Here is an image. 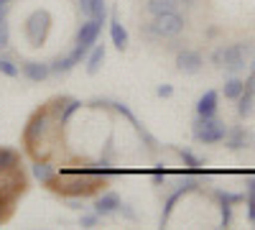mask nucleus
Returning <instances> with one entry per match:
<instances>
[{
  "label": "nucleus",
  "instance_id": "obj_1",
  "mask_svg": "<svg viewBox=\"0 0 255 230\" xmlns=\"http://www.w3.org/2000/svg\"><path fill=\"white\" fill-rule=\"evenodd\" d=\"M54 123H56V118H54V113H51L49 105L38 108V110L28 118L26 128H23V143L28 146V151H31V154L38 151L41 141L49 136V131H51V125H54Z\"/></svg>",
  "mask_w": 255,
  "mask_h": 230
},
{
  "label": "nucleus",
  "instance_id": "obj_2",
  "mask_svg": "<svg viewBox=\"0 0 255 230\" xmlns=\"http://www.w3.org/2000/svg\"><path fill=\"white\" fill-rule=\"evenodd\" d=\"M54 192L64 197H90L95 195L100 187H105V177H84V174H72L67 182H59L56 177L49 182Z\"/></svg>",
  "mask_w": 255,
  "mask_h": 230
},
{
  "label": "nucleus",
  "instance_id": "obj_3",
  "mask_svg": "<svg viewBox=\"0 0 255 230\" xmlns=\"http://www.w3.org/2000/svg\"><path fill=\"white\" fill-rule=\"evenodd\" d=\"M250 51V46H243V44H230V46H220L212 51V64L215 67H222L227 72H240L245 69V54Z\"/></svg>",
  "mask_w": 255,
  "mask_h": 230
},
{
  "label": "nucleus",
  "instance_id": "obj_4",
  "mask_svg": "<svg viewBox=\"0 0 255 230\" xmlns=\"http://www.w3.org/2000/svg\"><path fill=\"white\" fill-rule=\"evenodd\" d=\"M194 138L199 143H220L227 138V125L217 120V115L212 118H197L194 123Z\"/></svg>",
  "mask_w": 255,
  "mask_h": 230
},
{
  "label": "nucleus",
  "instance_id": "obj_5",
  "mask_svg": "<svg viewBox=\"0 0 255 230\" xmlns=\"http://www.w3.org/2000/svg\"><path fill=\"white\" fill-rule=\"evenodd\" d=\"M184 31V15L176 13H163L158 18H153V23L145 28L148 36H161V38H174Z\"/></svg>",
  "mask_w": 255,
  "mask_h": 230
},
{
  "label": "nucleus",
  "instance_id": "obj_6",
  "mask_svg": "<svg viewBox=\"0 0 255 230\" xmlns=\"http://www.w3.org/2000/svg\"><path fill=\"white\" fill-rule=\"evenodd\" d=\"M49 28H51V15H49L46 10H33V13L28 15V20H26V26H23L26 38L31 41L33 46H41V44H44Z\"/></svg>",
  "mask_w": 255,
  "mask_h": 230
},
{
  "label": "nucleus",
  "instance_id": "obj_7",
  "mask_svg": "<svg viewBox=\"0 0 255 230\" xmlns=\"http://www.w3.org/2000/svg\"><path fill=\"white\" fill-rule=\"evenodd\" d=\"M194 190H199V179H181V184L176 187V192L168 195V200H166V205H163V213H161V228H163L168 220H171V213H174L176 202H179L184 195L194 192Z\"/></svg>",
  "mask_w": 255,
  "mask_h": 230
},
{
  "label": "nucleus",
  "instance_id": "obj_8",
  "mask_svg": "<svg viewBox=\"0 0 255 230\" xmlns=\"http://www.w3.org/2000/svg\"><path fill=\"white\" fill-rule=\"evenodd\" d=\"M102 23H105L102 18H87V20H84V23L79 26V31H77V44L90 51V49L97 44V38H100Z\"/></svg>",
  "mask_w": 255,
  "mask_h": 230
},
{
  "label": "nucleus",
  "instance_id": "obj_9",
  "mask_svg": "<svg viewBox=\"0 0 255 230\" xmlns=\"http://www.w3.org/2000/svg\"><path fill=\"white\" fill-rule=\"evenodd\" d=\"M202 64H204V59H202L199 51L184 49V51L176 54V69H179L181 74H197V72L202 69Z\"/></svg>",
  "mask_w": 255,
  "mask_h": 230
},
{
  "label": "nucleus",
  "instance_id": "obj_10",
  "mask_svg": "<svg viewBox=\"0 0 255 230\" xmlns=\"http://www.w3.org/2000/svg\"><path fill=\"white\" fill-rule=\"evenodd\" d=\"M95 213L100 215V218H110V215H115L118 210H120V195H115V192H105V195H100L97 200H95Z\"/></svg>",
  "mask_w": 255,
  "mask_h": 230
},
{
  "label": "nucleus",
  "instance_id": "obj_11",
  "mask_svg": "<svg viewBox=\"0 0 255 230\" xmlns=\"http://www.w3.org/2000/svg\"><path fill=\"white\" fill-rule=\"evenodd\" d=\"M253 105H255V74L248 77L245 90H243V95L238 97V115H240V118H248V115L253 113Z\"/></svg>",
  "mask_w": 255,
  "mask_h": 230
},
{
  "label": "nucleus",
  "instance_id": "obj_12",
  "mask_svg": "<svg viewBox=\"0 0 255 230\" xmlns=\"http://www.w3.org/2000/svg\"><path fill=\"white\" fill-rule=\"evenodd\" d=\"M217 108H220V95L215 90H207L197 100V118H212V115H217Z\"/></svg>",
  "mask_w": 255,
  "mask_h": 230
},
{
  "label": "nucleus",
  "instance_id": "obj_13",
  "mask_svg": "<svg viewBox=\"0 0 255 230\" xmlns=\"http://www.w3.org/2000/svg\"><path fill=\"white\" fill-rule=\"evenodd\" d=\"M20 72H23V77L28 82H44L51 74V67L44 64V61H26V64L20 67Z\"/></svg>",
  "mask_w": 255,
  "mask_h": 230
},
{
  "label": "nucleus",
  "instance_id": "obj_14",
  "mask_svg": "<svg viewBox=\"0 0 255 230\" xmlns=\"http://www.w3.org/2000/svg\"><path fill=\"white\" fill-rule=\"evenodd\" d=\"M110 41H113V46L118 49V51H125L128 49V31H125V26L120 23V20L113 15V20H110Z\"/></svg>",
  "mask_w": 255,
  "mask_h": 230
},
{
  "label": "nucleus",
  "instance_id": "obj_15",
  "mask_svg": "<svg viewBox=\"0 0 255 230\" xmlns=\"http://www.w3.org/2000/svg\"><path fill=\"white\" fill-rule=\"evenodd\" d=\"M145 10H148V15H153V18H158L163 13H176L179 10V0H148Z\"/></svg>",
  "mask_w": 255,
  "mask_h": 230
},
{
  "label": "nucleus",
  "instance_id": "obj_16",
  "mask_svg": "<svg viewBox=\"0 0 255 230\" xmlns=\"http://www.w3.org/2000/svg\"><path fill=\"white\" fill-rule=\"evenodd\" d=\"M31 172H33V177H36V182H41V184H49L54 177H56V169L49 164V161H36L33 166H31Z\"/></svg>",
  "mask_w": 255,
  "mask_h": 230
},
{
  "label": "nucleus",
  "instance_id": "obj_17",
  "mask_svg": "<svg viewBox=\"0 0 255 230\" xmlns=\"http://www.w3.org/2000/svg\"><path fill=\"white\" fill-rule=\"evenodd\" d=\"M102 61H105V46L95 44L87 54V74H97L102 69Z\"/></svg>",
  "mask_w": 255,
  "mask_h": 230
},
{
  "label": "nucleus",
  "instance_id": "obj_18",
  "mask_svg": "<svg viewBox=\"0 0 255 230\" xmlns=\"http://www.w3.org/2000/svg\"><path fill=\"white\" fill-rule=\"evenodd\" d=\"M20 166V154L13 149H0V172H10Z\"/></svg>",
  "mask_w": 255,
  "mask_h": 230
},
{
  "label": "nucleus",
  "instance_id": "obj_19",
  "mask_svg": "<svg viewBox=\"0 0 255 230\" xmlns=\"http://www.w3.org/2000/svg\"><path fill=\"white\" fill-rule=\"evenodd\" d=\"M243 90H245V82L243 79H238V77H230L227 82H225V97L227 100H238L240 95H243Z\"/></svg>",
  "mask_w": 255,
  "mask_h": 230
},
{
  "label": "nucleus",
  "instance_id": "obj_20",
  "mask_svg": "<svg viewBox=\"0 0 255 230\" xmlns=\"http://www.w3.org/2000/svg\"><path fill=\"white\" fill-rule=\"evenodd\" d=\"M49 67H51V74H69V72H72L77 64H74V59L67 54V56H59V59H54Z\"/></svg>",
  "mask_w": 255,
  "mask_h": 230
},
{
  "label": "nucleus",
  "instance_id": "obj_21",
  "mask_svg": "<svg viewBox=\"0 0 255 230\" xmlns=\"http://www.w3.org/2000/svg\"><path fill=\"white\" fill-rule=\"evenodd\" d=\"M79 108H82V102L69 97V100H67V105H64V110H61V115H59V123H61V125H67V123H69V118H72Z\"/></svg>",
  "mask_w": 255,
  "mask_h": 230
},
{
  "label": "nucleus",
  "instance_id": "obj_22",
  "mask_svg": "<svg viewBox=\"0 0 255 230\" xmlns=\"http://www.w3.org/2000/svg\"><path fill=\"white\" fill-rule=\"evenodd\" d=\"M227 146L230 149H243L245 146V131L243 128H235V131H227Z\"/></svg>",
  "mask_w": 255,
  "mask_h": 230
},
{
  "label": "nucleus",
  "instance_id": "obj_23",
  "mask_svg": "<svg viewBox=\"0 0 255 230\" xmlns=\"http://www.w3.org/2000/svg\"><path fill=\"white\" fill-rule=\"evenodd\" d=\"M0 74H5V77H10V79H13V77H18V74H20V69H18V67L13 64L10 59L0 56Z\"/></svg>",
  "mask_w": 255,
  "mask_h": 230
},
{
  "label": "nucleus",
  "instance_id": "obj_24",
  "mask_svg": "<svg viewBox=\"0 0 255 230\" xmlns=\"http://www.w3.org/2000/svg\"><path fill=\"white\" fill-rule=\"evenodd\" d=\"M179 159H181V161L189 166V169H194V172H197L199 166H202V161H199L194 154H191V151H186V149H181V151H179Z\"/></svg>",
  "mask_w": 255,
  "mask_h": 230
},
{
  "label": "nucleus",
  "instance_id": "obj_25",
  "mask_svg": "<svg viewBox=\"0 0 255 230\" xmlns=\"http://www.w3.org/2000/svg\"><path fill=\"white\" fill-rule=\"evenodd\" d=\"M215 197H217L220 202H230V205H240V202H245V195H232V192H222V190H217Z\"/></svg>",
  "mask_w": 255,
  "mask_h": 230
},
{
  "label": "nucleus",
  "instance_id": "obj_26",
  "mask_svg": "<svg viewBox=\"0 0 255 230\" xmlns=\"http://www.w3.org/2000/svg\"><path fill=\"white\" fill-rule=\"evenodd\" d=\"M10 44V28H8V23H5V18L0 20V49H5Z\"/></svg>",
  "mask_w": 255,
  "mask_h": 230
},
{
  "label": "nucleus",
  "instance_id": "obj_27",
  "mask_svg": "<svg viewBox=\"0 0 255 230\" xmlns=\"http://www.w3.org/2000/svg\"><path fill=\"white\" fill-rule=\"evenodd\" d=\"M220 207H222V228H230V223H232V205L230 202H220Z\"/></svg>",
  "mask_w": 255,
  "mask_h": 230
},
{
  "label": "nucleus",
  "instance_id": "obj_28",
  "mask_svg": "<svg viewBox=\"0 0 255 230\" xmlns=\"http://www.w3.org/2000/svg\"><path fill=\"white\" fill-rule=\"evenodd\" d=\"M97 223H100V215H97V213H90V215H82V218H79V225H82V228H95Z\"/></svg>",
  "mask_w": 255,
  "mask_h": 230
},
{
  "label": "nucleus",
  "instance_id": "obj_29",
  "mask_svg": "<svg viewBox=\"0 0 255 230\" xmlns=\"http://www.w3.org/2000/svg\"><path fill=\"white\" fill-rule=\"evenodd\" d=\"M248 220L255 225V192H248Z\"/></svg>",
  "mask_w": 255,
  "mask_h": 230
},
{
  "label": "nucleus",
  "instance_id": "obj_30",
  "mask_svg": "<svg viewBox=\"0 0 255 230\" xmlns=\"http://www.w3.org/2000/svg\"><path fill=\"white\" fill-rule=\"evenodd\" d=\"M69 205V210H84V197H64Z\"/></svg>",
  "mask_w": 255,
  "mask_h": 230
},
{
  "label": "nucleus",
  "instance_id": "obj_31",
  "mask_svg": "<svg viewBox=\"0 0 255 230\" xmlns=\"http://www.w3.org/2000/svg\"><path fill=\"white\" fill-rule=\"evenodd\" d=\"M166 177H168V169H163V166H156V169H153V182L156 184H161Z\"/></svg>",
  "mask_w": 255,
  "mask_h": 230
},
{
  "label": "nucleus",
  "instance_id": "obj_32",
  "mask_svg": "<svg viewBox=\"0 0 255 230\" xmlns=\"http://www.w3.org/2000/svg\"><path fill=\"white\" fill-rule=\"evenodd\" d=\"M156 95H158V97H171V95H174V87H171V85H161V87L156 90Z\"/></svg>",
  "mask_w": 255,
  "mask_h": 230
},
{
  "label": "nucleus",
  "instance_id": "obj_33",
  "mask_svg": "<svg viewBox=\"0 0 255 230\" xmlns=\"http://www.w3.org/2000/svg\"><path fill=\"white\" fill-rule=\"evenodd\" d=\"M79 8L84 15H90V8H92V0H79Z\"/></svg>",
  "mask_w": 255,
  "mask_h": 230
},
{
  "label": "nucleus",
  "instance_id": "obj_34",
  "mask_svg": "<svg viewBox=\"0 0 255 230\" xmlns=\"http://www.w3.org/2000/svg\"><path fill=\"white\" fill-rule=\"evenodd\" d=\"M194 3H197V0H179V5H186V8H191Z\"/></svg>",
  "mask_w": 255,
  "mask_h": 230
},
{
  "label": "nucleus",
  "instance_id": "obj_35",
  "mask_svg": "<svg viewBox=\"0 0 255 230\" xmlns=\"http://www.w3.org/2000/svg\"><path fill=\"white\" fill-rule=\"evenodd\" d=\"M5 13H8V5H3V3H0V20L5 18Z\"/></svg>",
  "mask_w": 255,
  "mask_h": 230
},
{
  "label": "nucleus",
  "instance_id": "obj_36",
  "mask_svg": "<svg viewBox=\"0 0 255 230\" xmlns=\"http://www.w3.org/2000/svg\"><path fill=\"white\" fill-rule=\"evenodd\" d=\"M248 192H255V179H250V182H248Z\"/></svg>",
  "mask_w": 255,
  "mask_h": 230
},
{
  "label": "nucleus",
  "instance_id": "obj_37",
  "mask_svg": "<svg viewBox=\"0 0 255 230\" xmlns=\"http://www.w3.org/2000/svg\"><path fill=\"white\" fill-rule=\"evenodd\" d=\"M0 3H3V5H8V3H10V0H0Z\"/></svg>",
  "mask_w": 255,
  "mask_h": 230
},
{
  "label": "nucleus",
  "instance_id": "obj_38",
  "mask_svg": "<svg viewBox=\"0 0 255 230\" xmlns=\"http://www.w3.org/2000/svg\"><path fill=\"white\" fill-rule=\"evenodd\" d=\"M250 74H255V64H253V69H250Z\"/></svg>",
  "mask_w": 255,
  "mask_h": 230
}]
</instances>
